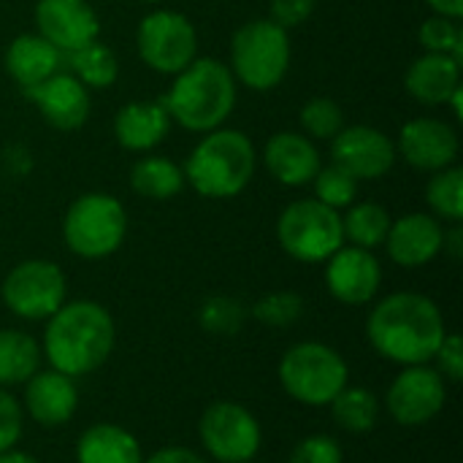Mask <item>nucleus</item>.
Wrapping results in <instances>:
<instances>
[{
	"label": "nucleus",
	"mask_w": 463,
	"mask_h": 463,
	"mask_svg": "<svg viewBox=\"0 0 463 463\" xmlns=\"http://www.w3.org/2000/svg\"><path fill=\"white\" fill-rule=\"evenodd\" d=\"M366 336L383 358L402 366H420L437 355L448 328L439 307L429 296L407 290L383 298L372 309Z\"/></svg>",
	"instance_id": "obj_1"
},
{
	"label": "nucleus",
	"mask_w": 463,
	"mask_h": 463,
	"mask_svg": "<svg viewBox=\"0 0 463 463\" xmlns=\"http://www.w3.org/2000/svg\"><path fill=\"white\" fill-rule=\"evenodd\" d=\"M117 328L111 315L95 301L62 304L46 323L43 355L54 372L81 377L106 364L114 350Z\"/></svg>",
	"instance_id": "obj_2"
},
{
	"label": "nucleus",
	"mask_w": 463,
	"mask_h": 463,
	"mask_svg": "<svg viewBox=\"0 0 463 463\" xmlns=\"http://www.w3.org/2000/svg\"><path fill=\"white\" fill-rule=\"evenodd\" d=\"M171 117L190 133L220 128L236 106V79L231 68L214 57H195L182 68L160 100Z\"/></svg>",
	"instance_id": "obj_3"
},
{
	"label": "nucleus",
	"mask_w": 463,
	"mask_h": 463,
	"mask_svg": "<svg viewBox=\"0 0 463 463\" xmlns=\"http://www.w3.org/2000/svg\"><path fill=\"white\" fill-rule=\"evenodd\" d=\"M255 174V146L241 130H209L190 152L184 179L203 198H233Z\"/></svg>",
	"instance_id": "obj_4"
},
{
	"label": "nucleus",
	"mask_w": 463,
	"mask_h": 463,
	"mask_svg": "<svg viewBox=\"0 0 463 463\" xmlns=\"http://www.w3.org/2000/svg\"><path fill=\"white\" fill-rule=\"evenodd\" d=\"M290 65L288 30L274 19H252L233 33L231 41V73L255 92L274 90Z\"/></svg>",
	"instance_id": "obj_5"
},
{
	"label": "nucleus",
	"mask_w": 463,
	"mask_h": 463,
	"mask_svg": "<svg viewBox=\"0 0 463 463\" xmlns=\"http://www.w3.org/2000/svg\"><path fill=\"white\" fill-rule=\"evenodd\" d=\"M128 233L125 206L109 193L79 195L62 220V239L68 250L87 260H100L119 250Z\"/></svg>",
	"instance_id": "obj_6"
},
{
	"label": "nucleus",
	"mask_w": 463,
	"mask_h": 463,
	"mask_svg": "<svg viewBox=\"0 0 463 463\" xmlns=\"http://www.w3.org/2000/svg\"><path fill=\"white\" fill-rule=\"evenodd\" d=\"M279 383L290 399L307 407H326L347 385V364L328 345L301 342L282 355Z\"/></svg>",
	"instance_id": "obj_7"
},
{
	"label": "nucleus",
	"mask_w": 463,
	"mask_h": 463,
	"mask_svg": "<svg viewBox=\"0 0 463 463\" xmlns=\"http://www.w3.org/2000/svg\"><path fill=\"white\" fill-rule=\"evenodd\" d=\"M277 239L290 258L301 263H323L345 247L342 217L317 198H301L279 214Z\"/></svg>",
	"instance_id": "obj_8"
},
{
	"label": "nucleus",
	"mask_w": 463,
	"mask_h": 463,
	"mask_svg": "<svg viewBox=\"0 0 463 463\" xmlns=\"http://www.w3.org/2000/svg\"><path fill=\"white\" fill-rule=\"evenodd\" d=\"M136 43L141 60L152 71L171 73V76L187 68L198 52V35L193 22L171 8H157L146 14L138 24Z\"/></svg>",
	"instance_id": "obj_9"
},
{
	"label": "nucleus",
	"mask_w": 463,
	"mask_h": 463,
	"mask_svg": "<svg viewBox=\"0 0 463 463\" xmlns=\"http://www.w3.org/2000/svg\"><path fill=\"white\" fill-rule=\"evenodd\" d=\"M0 296L16 317L43 320L65 304V277L49 260H24L8 271Z\"/></svg>",
	"instance_id": "obj_10"
},
{
	"label": "nucleus",
	"mask_w": 463,
	"mask_h": 463,
	"mask_svg": "<svg viewBox=\"0 0 463 463\" xmlns=\"http://www.w3.org/2000/svg\"><path fill=\"white\" fill-rule=\"evenodd\" d=\"M198 437L206 453L220 463H247L260 450V426L236 402H214L198 423Z\"/></svg>",
	"instance_id": "obj_11"
},
{
	"label": "nucleus",
	"mask_w": 463,
	"mask_h": 463,
	"mask_svg": "<svg viewBox=\"0 0 463 463\" xmlns=\"http://www.w3.org/2000/svg\"><path fill=\"white\" fill-rule=\"evenodd\" d=\"M448 399V388L439 372L420 366H407L388 388L385 404L399 426H426L434 420Z\"/></svg>",
	"instance_id": "obj_12"
},
{
	"label": "nucleus",
	"mask_w": 463,
	"mask_h": 463,
	"mask_svg": "<svg viewBox=\"0 0 463 463\" xmlns=\"http://www.w3.org/2000/svg\"><path fill=\"white\" fill-rule=\"evenodd\" d=\"M331 157L358 182L380 179L396 163V144L372 125H350L331 138Z\"/></svg>",
	"instance_id": "obj_13"
},
{
	"label": "nucleus",
	"mask_w": 463,
	"mask_h": 463,
	"mask_svg": "<svg viewBox=\"0 0 463 463\" xmlns=\"http://www.w3.org/2000/svg\"><path fill=\"white\" fill-rule=\"evenodd\" d=\"M383 282L380 260L372 255V250L364 247H339L326 260V285L328 293L350 307L369 304Z\"/></svg>",
	"instance_id": "obj_14"
},
{
	"label": "nucleus",
	"mask_w": 463,
	"mask_h": 463,
	"mask_svg": "<svg viewBox=\"0 0 463 463\" xmlns=\"http://www.w3.org/2000/svg\"><path fill=\"white\" fill-rule=\"evenodd\" d=\"M38 35H43L62 54L95 41L100 22L87 0H38L35 5Z\"/></svg>",
	"instance_id": "obj_15"
},
{
	"label": "nucleus",
	"mask_w": 463,
	"mask_h": 463,
	"mask_svg": "<svg viewBox=\"0 0 463 463\" xmlns=\"http://www.w3.org/2000/svg\"><path fill=\"white\" fill-rule=\"evenodd\" d=\"M458 133L434 117H415L399 133L402 157L420 171H442L458 157Z\"/></svg>",
	"instance_id": "obj_16"
},
{
	"label": "nucleus",
	"mask_w": 463,
	"mask_h": 463,
	"mask_svg": "<svg viewBox=\"0 0 463 463\" xmlns=\"http://www.w3.org/2000/svg\"><path fill=\"white\" fill-rule=\"evenodd\" d=\"M445 228L431 214H404L396 222H391V231L385 236V247L393 263L404 269H418L431 263L445 247Z\"/></svg>",
	"instance_id": "obj_17"
},
{
	"label": "nucleus",
	"mask_w": 463,
	"mask_h": 463,
	"mask_svg": "<svg viewBox=\"0 0 463 463\" xmlns=\"http://www.w3.org/2000/svg\"><path fill=\"white\" fill-rule=\"evenodd\" d=\"M27 95L57 130H79L90 117V90L73 73H54Z\"/></svg>",
	"instance_id": "obj_18"
},
{
	"label": "nucleus",
	"mask_w": 463,
	"mask_h": 463,
	"mask_svg": "<svg viewBox=\"0 0 463 463\" xmlns=\"http://www.w3.org/2000/svg\"><path fill=\"white\" fill-rule=\"evenodd\" d=\"M263 163H266L269 174L288 187L309 184L317 176V171L323 168L320 152L312 144V138L304 133H290V130L274 133L266 141Z\"/></svg>",
	"instance_id": "obj_19"
},
{
	"label": "nucleus",
	"mask_w": 463,
	"mask_h": 463,
	"mask_svg": "<svg viewBox=\"0 0 463 463\" xmlns=\"http://www.w3.org/2000/svg\"><path fill=\"white\" fill-rule=\"evenodd\" d=\"M76 404H79V393H76L73 377L49 369V372H35L27 380L24 407L38 426H46V429L65 426L73 418Z\"/></svg>",
	"instance_id": "obj_20"
},
{
	"label": "nucleus",
	"mask_w": 463,
	"mask_h": 463,
	"mask_svg": "<svg viewBox=\"0 0 463 463\" xmlns=\"http://www.w3.org/2000/svg\"><path fill=\"white\" fill-rule=\"evenodd\" d=\"M62 52L54 49L43 35L38 33H24L16 35L8 43L5 52V71L11 73V79L27 92L33 87H38L41 81H46L49 76L60 73L62 68Z\"/></svg>",
	"instance_id": "obj_21"
},
{
	"label": "nucleus",
	"mask_w": 463,
	"mask_h": 463,
	"mask_svg": "<svg viewBox=\"0 0 463 463\" xmlns=\"http://www.w3.org/2000/svg\"><path fill=\"white\" fill-rule=\"evenodd\" d=\"M171 130V117L160 100L125 103L114 117V136L130 152L155 149Z\"/></svg>",
	"instance_id": "obj_22"
},
{
	"label": "nucleus",
	"mask_w": 463,
	"mask_h": 463,
	"mask_svg": "<svg viewBox=\"0 0 463 463\" xmlns=\"http://www.w3.org/2000/svg\"><path fill=\"white\" fill-rule=\"evenodd\" d=\"M407 92L429 106L448 103L450 95L461 87V60L450 54H431L426 52L418 57L407 71Z\"/></svg>",
	"instance_id": "obj_23"
},
{
	"label": "nucleus",
	"mask_w": 463,
	"mask_h": 463,
	"mask_svg": "<svg viewBox=\"0 0 463 463\" xmlns=\"http://www.w3.org/2000/svg\"><path fill=\"white\" fill-rule=\"evenodd\" d=\"M79 463H144L138 439L114 426V423H95L90 426L76 445Z\"/></svg>",
	"instance_id": "obj_24"
},
{
	"label": "nucleus",
	"mask_w": 463,
	"mask_h": 463,
	"mask_svg": "<svg viewBox=\"0 0 463 463\" xmlns=\"http://www.w3.org/2000/svg\"><path fill=\"white\" fill-rule=\"evenodd\" d=\"M182 184H184V171L174 160L160 155L141 157L130 168V187L149 201H168L182 190Z\"/></svg>",
	"instance_id": "obj_25"
},
{
	"label": "nucleus",
	"mask_w": 463,
	"mask_h": 463,
	"mask_svg": "<svg viewBox=\"0 0 463 463\" xmlns=\"http://www.w3.org/2000/svg\"><path fill=\"white\" fill-rule=\"evenodd\" d=\"M41 347L24 331L0 328V385H19L38 372Z\"/></svg>",
	"instance_id": "obj_26"
},
{
	"label": "nucleus",
	"mask_w": 463,
	"mask_h": 463,
	"mask_svg": "<svg viewBox=\"0 0 463 463\" xmlns=\"http://www.w3.org/2000/svg\"><path fill=\"white\" fill-rule=\"evenodd\" d=\"M68 65H71V73L87 87V90H106L117 81V73H119V62H117V54L100 43L98 38L84 43L81 49L76 52H68Z\"/></svg>",
	"instance_id": "obj_27"
},
{
	"label": "nucleus",
	"mask_w": 463,
	"mask_h": 463,
	"mask_svg": "<svg viewBox=\"0 0 463 463\" xmlns=\"http://www.w3.org/2000/svg\"><path fill=\"white\" fill-rule=\"evenodd\" d=\"M331 415L334 420L350 431V434H366L377 426L380 418V402L372 391L366 388H342L334 402H331Z\"/></svg>",
	"instance_id": "obj_28"
},
{
	"label": "nucleus",
	"mask_w": 463,
	"mask_h": 463,
	"mask_svg": "<svg viewBox=\"0 0 463 463\" xmlns=\"http://www.w3.org/2000/svg\"><path fill=\"white\" fill-rule=\"evenodd\" d=\"M342 231H345V239L353 241V247L374 250L385 244V236L391 231V214L385 212V206L372 203V201L355 203L342 217Z\"/></svg>",
	"instance_id": "obj_29"
},
{
	"label": "nucleus",
	"mask_w": 463,
	"mask_h": 463,
	"mask_svg": "<svg viewBox=\"0 0 463 463\" xmlns=\"http://www.w3.org/2000/svg\"><path fill=\"white\" fill-rule=\"evenodd\" d=\"M426 201L437 217L458 225L463 220V171L458 165H448L437 171L426 187Z\"/></svg>",
	"instance_id": "obj_30"
},
{
	"label": "nucleus",
	"mask_w": 463,
	"mask_h": 463,
	"mask_svg": "<svg viewBox=\"0 0 463 463\" xmlns=\"http://www.w3.org/2000/svg\"><path fill=\"white\" fill-rule=\"evenodd\" d=\"M315 184V198L331 209H342L350 206L358 195V179H353L345 168H339L336 163L326 165L317 171V176L312 179Z\"/></svg>",
	"instance_id": "obj_31"
},
{
	"label": "nucleus",
	"mask_w": 463,
	"mask_h": 463,
	"mask_svg": "<svg viewBox=\"0 0 463 463\" xmlns=\"http://www.w3.org/2000/svg\"><path fill=\"white\" fill-rule=\"evenodd\" d=\"M418 35H420V43H423L426 52H431V54H450V57L461 60L463 30L461 24H458V19L434 14L431 19H426L420 24Z\"/></svg>",
	"instance_id": "obj_32"
},
{
	"label": "nucleus",
	"mask_w": 463,
	"mask_h": 463,
	"mask_svg": "<svg viewBox=\"0 0 463 463\" xmlns=\"http://www.w3.org/2000/svg\"><path fill=\"white\" fill-rule=\"evenodd\" d=\"M301 128L309 138H334L345 128V114L331 98H312L301 109Z\"/></svg>",
	"instance_id": "obj_33"
},
{
	"label": "nucleus",
	"mask_w": 463,
	"mask_h": 463,
	"mask_svg": "<svg viewBox=\"0 0 463 463\" xmlns=\"http://www.w3.org/2000/svg\"><path fill=\"white\" fill-rule=\"evenodd\" d=\"M301 312H304L301 296H298V293H288V290L263 296V298L255 304V309H252L255 320H260V323H266V326H277V328H279V326L296 323V320L301 317Z\"/></svg>",
	"instance_id": "obj_34"
},
{
	"label": "nucleus",
	"mask_w": 463,
	"mask_h": 463,
	"mask_svg": "<svg viewBox=\"0 0 463 463\" xmlns=\"http://www.w3.org/2000/svg\"><path fill=\"white\" fill-rule=\"evenodd\" d=\"M244 323V309L233 298H209L201 307V326L212 334H236Z\"/></svg>",
	"instance_id": "obj_35"
},
{
	"label": "nucleus",
	"mask_w": 463,
	"mask_h": 463,
	"mask_svg": "<svg viewBox=\"0 0 463 463\" xmlns=\"http://www.w3.org/2000/svg\"><path fill=\"white\" fill-rule=\"evenodd\" d=\"M342 448L334 437H326V434H315V437H307L301 439L293 453H290V461L288 463H342Z\"/></svg>",
	"instance_id": "obj_36"
},
{
	"label": "nucleus",
	"mask_w": 463,
	"mask_h": 463,
	"mask_svg": "<svg viewBox=\"0 0 463 463\" xmlns=\"http://www.w3.org/2000/svg\"><path fill=\"white\" fill-rule=\"evenodd\" d=\"M22 437V410L11 393L0 388V456L8 453Z\"/></svg>",
	"instance_id": "obj_37"
},
{
	"label": "nucleus",
	"mask_w": 463,
	"mask_h": 463,
	"mask_svg": "<svg viewBox=\"0 0 463 463\" xmlns=\"http://www.w3.org/2000/svg\"><path fill=\"white\" fill-rule=\"evenodd\" d=\"M439 361V369L442 374L450 380V383H461L463 380V345L458 334H448L434 355Z\"/></svg>",
	"instance_id": "obj_38"
},
{
	"label": "nucleus",
	"mask_w": 463,
	"mask_h": 463,
	"mask_svg": "<svg viewBox=\"0 0 463 463\" xmlns=\"http://www.w3.org/2000/svg\"><path fill=\"white\" fill-rule=\"evenodd\" d=\"M312 11H315V0H271V19L285 30L307 22Z\"/></svg>",
	"instance_id": "obj_39"
},
{
	"label": "nucleus",
	"mask_w": 463,
	"mask_h": 463,
	"mask_svg": "<svg viewBox=\"0 0 463 463\" xmlns=\"http://www.w3.org/2000/svg\"><path fill=\"white\" fill-rule=\"evenodd\" d=\"M144 463H206L195 450L187 448H163L155 456H149V461Z\"/></svg>",
	"instance_id": "obj_40"
},
{
	"label": "nucleus",
	"mask_w": 463,
	"mask_h": 463,
	"mask_svg": "<svg viewBox=\"0 0 463 463\" xmlns=\"http://www.w3.org/2000/svg\"><path fill=\"white\" fill-rule=\"evenodd\" d=\"M429 5L434 8V14L450 19H461L463 14V0H429Z\"/></svg>",
	"instance_id": "obj_41"
},
{
	"label": "nucleus",
	"mask_w": 463,
	"mask_h": 463,
	"mask_svg": "<svg viewBox=\"0 0 463 463\" xmlns=\"http://www.w3.org/2000/svg\"><path fill=\"white\" fill-rule=\"evenodd\" d=\"M0 463H41L38 458H33V456H27V453H14V450H8V453H3L0 456Z\"/></svg>",
	"instance_id": "obj_42"
},
{
	"label": "nucleus",
	"mask_w": 463,
	"mask_h": 463,
	"mask_svg": "<svg viewBox=\"0 0 463 463\" xmlns=\"http://www.w3.org/2000/svg\"><path fill=\"white\" fill-rule=\"evenodd\" d=\"M141 3H160V0H141Z\"/></svg>",
	"instance_id": "obj_43"
},
{
	"label": "nucleus",
	"mask_w": 463,
	"mask_h": 463,
	"mask_svg": "<svg viewBox=\"0 0 463 463\" xmlns=\"http://www.w3.org/2000/svg\"><path fill=\"white\" fill-rule=\"evenodd\" d=\"M247 463H252V461H247Z\"/></svg>",
	"instance_id": "obj_44"
}]
</instances>
